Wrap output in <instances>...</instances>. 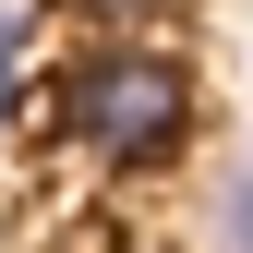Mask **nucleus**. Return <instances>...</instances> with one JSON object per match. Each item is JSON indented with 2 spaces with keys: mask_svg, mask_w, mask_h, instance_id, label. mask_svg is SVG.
I'll return each mask as SVG.
<instances>
[{
  "mask_svg": "<svg viewBox=\"0 0 253 253\" xmlns=\"http://www.w3.org/2000/svg\"><path fill=\"white\" fill-rule=\"evenodd\" d=\"M60 133L97 157V169H169L181 133H193V60L157 48V37L84 48L60 73Z\"/></svg>",
  "mask_w": 253,
  "mask_h": 253,
  "instance_id": "1",
  "label": "nucleus"
},
{
  "mask_svg": "<svg viewBox=\"0 0 253 253\" xmlns=\"http://www.w3.org/2000/svg\"><path fill=\"white\" fill-rule=\"evenodd\" d=\"M24 109V0H0V133Z\"/></svg>",
  "mask_w": 253,
  "mask_h": 253,
  "instance_id": "2",
  "label": "nucleus"
},
{
  "mask_svg": "<svg viewBox=\"0 0 253 253\" xmlns=\"http://www.w3.org/2000/svg\"><path fill=\"white\" fill-rule=\"evenodd\" d=\"M229 241L253 253V157H241V181H229Z\"/></svg>",
  "mask_w": 253,
  "mask_h": 253,
  "instance_id": "3",
  "label": "nucleus"
},
{
  "mask_svg": "<svg viewBox=\"0 0 253 253\" xmlns=\"http://www.w3.org/2000/svg\"><path fill=\"white\" fill-rule=\"evenodd\" d=\"M84 12H109V24H145V12H169V0H84Z\"/></svg>",
  "mask_w": 253,
  "mask_h": 253,
  "instance_id": "4",
  "label": "nucleus"
}]
</instances>
